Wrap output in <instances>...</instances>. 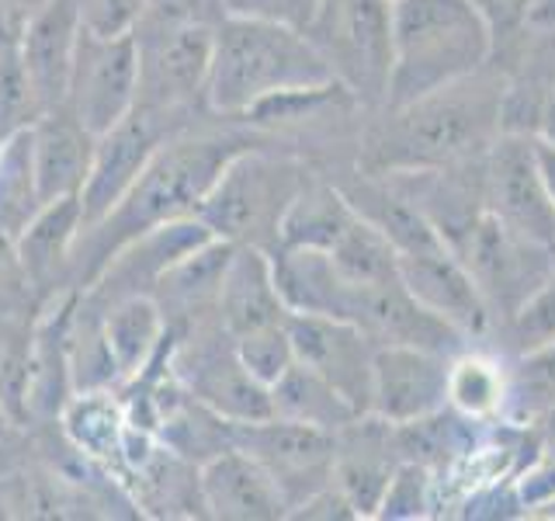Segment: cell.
I'll return each instance as SVG.
<instances>
[{"label": "cell", "mask_w": 555, "mask_h": 521, "mask_svg": "<svg viewBox=\"0 0 555 521\" xmlns=\"http://www.w3.org/2000/svg\"><path fill=\"white\" fill-rule=\"evenodd\" d=\"M254 143H264V136L250 122L222 118L216 112L164 139L118 205L101 219L83 223L74 251V289L91 285L98 271L108 265V257L139 233L173 219L198 216L222 167Z\"/></svg>", "instance_id": "obj_1"}, {"label": "cell", "mask_w": 555, "mask_h": 521, "mask_svg": "<svg viewBox=\"0 0 555 521\" xmlns=\"http://www.w3.org/2000/svg\"><path fill=\"white\" fill-rule=\"evenodd\" d=\"M503 91L490 66L396 109H375L358 136V170L410 174L482 161L503 132Z\"/></svg>", "instance_id": "obj_2"}, {"label": "cell", "mask_w": 555, "mask_h": 521, "mask_svg": "<svg viewBox=\"0 0 555 521\" xmlns=\"http://www.w3.org/2000/svg\"><path fill=\"white\" fill-rule=\"evenodd\" d=\"M334 84L309 35L295 25L225 14L212 35L208 109L222 118H247L264 101Z\"/></svg>", "instance_id": "obj_3"}, {"label": "cell", "mask_w": 555, "mask_h": 521, "mask_svg": "<svg viewBox=\"0 0 555 521\" xmlns=\"http://www.w3.org/2000/svg\"><path fill=\"white\" fill-rule=\"evenodd\" d=\"M493 52V31L473 0H396L392 77L382 109L410 104L479 74Z\"/></svg>", "instance_id": "obj_4"}, {"label": "cell", "mask_w": 555, "mask_h": 521, "mask_svg": "<svg viewBox=\"0 0 555 521\" xmlns=\"http://www.w3.org/2000/svg\"><path fill=\"white\" fill-rule=\"evenodd\" d=\"M312 174L317 167L299 153L264 139V143L240 150L222 167L198 208V219L225 243H250V247L274 254L288 205Z\"/></svg>", "instance_id": "obj_5"}, {"label": "cell", "mask_w": 555, "mask_h": 521, "mask_svg": "<svg viewBox=\"0 0 555 521\" xmlns=\"http://www.w3.org/2000/svg\"><path fill=\"white\" fill-rule=\"evenodd\" d=\"M302 31L334 84L369 112L386 104L392 77V0H317Z\"/></svg>", "instance_id": "obj_6"}, {"label": "cell", "mask_w": 555, "mask_h": 521, "mask_svg": "<svg viewBox=\"0 0 555 521\" xmlns=\"http://www.w3.org/2000/svg\"><path fill=\"white\" fill-rule=\"evenodd\" d=\"M212 25H167L139 22L132 28L139 56L135 109L188 129L212 115L205 101L208 63H212Z\"/></svg>", "instance_id": "obj_7"}, {"label": "cell", "mask_w": 555, "mask_h": 521, "mask_svg": "<svg viewBox=\"0 0 555 521\" xmlns=\"http://www.w3.org/2000/svg\"><path fill=\"white\" fill-rule=\"evenodd\" d=\"M170 372L181 386L202 399L205 407L222 414L225 421H260L271 414V393L260 382L247 361L240 358V347L219 317H208L184 334L170 338Z\"/></svg>", "instance_id": "obj_8"}, {"label": "cell", "mask_w": 555, "mask_h": 521, "mask_svg": "<svg viewBox=\"0 0 555 521\" xmlns=\"http://www.w3.org/2000/svg\"><path fill=\"white\" fill-rule=\"evenodd\" d=\"M486 213L511 233L555 254V199L548 191L538 143L528 132H500L482 161Z\"/></svg>", "instance_id": "obj_9"}, {"label": "cell", "mask_w": 555, "mask_h": 521, "mask_svg": "<svg viewBox=\"0 0 555 521\" xmlns=\"http://www.w3.org/2000/svg\"><path fill=\"white\" fill-rule=\"evenodd\" d=\"M451 251L462 257V265L473 275L486 306L493 309L496 327L555 271L552 251L511 233L490 213H482L468 226V233Z\"/></svg>", "instance_id": "obj_10"}, {"label": "cell", "mask_w": 555, "mask_h": 521, "mask_svg": "<svg viewBox=\"0 0 555 521\" xmlns=\"http://www.w3.org/2000/svg\"><path fill=\"white\" fill-rule=\"evenodd\" d=\"M139 94V56L132 31L104 35L83 28L74 69H69L63 109L80 118L94 136L112 129L135 109Z\"/></svg>", "instance_id": "obj_11"}, {"label": "cell", "mask_w": 555, "mask_h": 521, "mask_svg": "<svg viewBox=\"0 0 555 521\" xmlns=\"http://www.w3.org/2000/svg\"><path fill=\"white\" fill-rule=\"evenodd\" d=\"M233 445L268 469L288 500V514L334 480V431L260 417L233 424Z\"/></svg>", "instance_id": "obj_12"}, {"label": "cell", "mask_w": 555, "mask_h": 521, "mask_svg": "<svg viewBox=\"0 0 555 521\" xmlns=\"http://www.w3.org/2000/svg\"><path fill=\"white\" fill-rule=\"evenodd\" d=\"M288 338L295 361L309 365L330 386H337L358 414H369L378 344L361 327L334 317H317V313H292Z\"/></svg>", "instance_id": "obj_13"}, {"label": "cell", "mask_w": 555, "mask_h": 521, "mask_svg": "<svg viewBox=\"0 0 555 521\" xmlns=\"http://www.w3.org/2000/svg\"><path fill=\"white\" fill-rule=\"evenodd\" d=\"M208 240H212V230H208L198 216L153 226V230L129 240L126 247H118L83 292L98 303H115V300H126V295H153V289L160 285V278L178 265L181 257L198 251Z\"/></svg>", "instance_id": "obj_14"}, {"label": "cell", "mask_w": 555, "mask_h": 521, "mask_svg": "<svg viewBox=\"0 0 555 521\" xmlns=\"http://www.w3.org/2000/svg\"><path fill=\"white\" fill-rule=\"evenodd\" d=\"M455 355L416 344H378L372 365L369 414L406 424L448 407V365Z\"/></svg>", "instance_id": "obj_15"}, {"label": "cell", "mask_w": 555, "mask_h": 521, "mask_svg": "<svg viewBox=\"0 0 555 521\" xmlns=\"http://www.w3.org/2000/svg\"><path fill=\"white\" fill-rule=\"evenodd\" d=\"M173 129L170 122L156 118L143 109H132L112 129H104L94 143V161H91V178L83 185V216L87 223L101 219L108 208L118 205V199L132 188V181L143 174L156 147L170 139Z\"/></svg>", "instance_id": "obj_16"}, {"label": "cell", "mask_w": 555, "mask_h": 521, "mask_svg": "<svg viewBox=\"0 0 555 521\" xmlns=\"http://www.w3.org/2000/svg\"><path fill=\"white\" fill-rule=\"evenodd\" d=\"M399 278L427 309L438 313L468 341L496 334V317L486 306L479 285L462 265V257L444 243L434 251L399 254Z\"/></svg>", "instance_id": "obj_17"}, {"label": "cell", "mask_w": 555, "mask_h": 521, "mask_svg": "<svg viewBox=\"0 0 555 521\" xmlns=\"http://www.w3.org/2000/svg\"><path fill=\"white\" fill-rule=\"evenodd\" d=\"M403 462L396 424L378 414H358L334 431V483L361 518H375L392 473Z\"/></svg>", "instance_id": "obj_18"}, {"label": "cell", "mask_w": 555, "mask_h": 521, "mask_svg": "<svg viewBox=\"0 0 555 521\" xmlns=\"http://www.w3.org/2000/svg\"><path fill=\"white\" fill-rule=\"evenodd\" d=\"M83 28L80 0H46L42 8H35L25 17V28L17 35V52H22L46 112L60 109L66 98L69 69H74Z\"/></svg>", "instance_id": "obj_19"}, {"label": "cell", "mask_w": 555, "mask_h": 521, "mask_svg": "<svg viewBox=\"0 0 555 521\" xmlns=\"http://www.w3.org/2000/svg\"><path fill=\"white\" fill-rule=\"evenodd\" d=\"M202 504L212 521H285L288 500L271 473L243 448H225L202 466Z\"/></svg>", "instance_id": "obj_20"}, {"label": "cell", "mask_w": 555, "mask_h": 521, "mask_svg": "<svg viewBox=\"0 0 555 521\" xmlns=\"http://www.w3.org/2000/svg\"><path fill=\"white\" fill-rule=\"evenodd\" d=\"M292 309L282 300L274 282V260L268 251L250 247V243H233L230 265L222 275L219 289V320L230 334L250 338L260 330L288 323Z\"/></svg>", "instance_id": "obj_21"}, {"label": "cell", "mask_w": 555, "mask_h": 521, "mask_svg": "<svg viewBox=\"0 0 555 521\" xmlns=\"http://www.w3.org/2000/svg\"><path fill=\"white\" fill-rule=\"evenodd\" d=\"M83 202L80 199H60L46 202L35 219L14 237L22 265L31 278V285L39 289L42 303L56 300L63 292L74 289V251L83 230Z\"/></svg>", "instance_id": "obj_22"}, {"label": "cell", "mask_w": 555, "mask_h": 521, "mask_svg": "<svg viewBox=\"0 0 555 521\" xmlns=\"http://www.w3.org/2000/svg\"><path fill=\"white\" fill-rule=\"evenodd\" d=\"M28 136H31V164H35V178H39L42 202L80 199L87 178H91L98 136L80 118L69 115L63 104L35 118Z\"/></svg>", "instance_id": "obj_23"}, {"label": "cell", "mask_w": 555, "mask_h": 521, "mask_svg": "<svg viewBox=\"0 0 555 521\" xmlns=\"http://www.w3.org/2000/svg\"><path fill=\"white\" fill-rule=\"evenodd\" d=\"M230 254L233 243L212 237L198 251L181 257L160 278V285L153 289V303L160 306V317L170 338L184 334L188 327H195L208 317H219V289H222L225 265H230Z\"/></svg>", "instance_id": "obj_24"}, {"label": "cell", "mask_w": 555, "mask_h": 521, "mask_svg": "<svg viewBox=\"0 0 555 521\" xmlns=\"http://www.w3.org/2000/svg\"><path fill=\"white\" fill-rule=\"evenodd\" d=\"M98 306L104 313V338H108V352L115 358L118 386H121V382H129L150 369L153 358L164 352L170 334L153 295H126V300L98 303Z\"/></svg>", "instance_id": "obj_25"}, {"label": "cell", "mask_w": 555, "mask_h": 521, "mask_svg": "<svg viewBox=\"0 0 555 521\" xmlns=\"http://www.w3.org/2000/svg\"><path fill=\"white\" fill-rule=\"evenodd\" d=\"M354 208L344 199L337 181H330L326 174H312L302 185L299 195L292 199L288 213L278 230V247H312L330 251L340 240V233L354 223ZM274 247V251H278Z\"/></svg>", "instance_id": "obj_26"}, {"label": "cell", "mask_w": 555, "mask_h": 521, "mask_svg": "<svg viewBox=\"0 0 555 521\" xmlns=\"http://www.w3.org/2000/svg\"><path fill=\"white\" fill-rule=\"evenodd\" d=\"M60 428L66 434V442L74 445L83 459L104 466L115 476L121 442H126V431H129V414L121 407L118 390L77 393L66 404Z\"/></svg>", "instance_id": "obj_27"}, {"label": "cell", "mask_w": 555, "mask_h": 521, "mask_svg": "<svg viewBox=\"0 0 555 521\" xmlns=\"http://www.w3.org/2000/svg\"><path fill=\"white\" fill-rule=\"evenodd\" d=\"M268 393H271V414L282 417V421L309 424L320 431H337L358 417V410L347 404V396L302 361H292L288 369L271 382Z\"/></svg>", "instance_id": "obj_28"}, {"label": "cell", "mask_w": 555, "mask_h": 521, "mask_svg": "<svg viewBox=\"0 0 555 521\" xmlns=\"http://www.w3.org/2000/svg\"><path fill=\"white\" fill-rule=\"evenodd\" d=\"M511 399V365L490 355L465 347L448 365V407L459 410L468 421H496L507 414Z\"/></svg>", "instance_id": "obj_29"}, {"label": "cell", "mask_w": 555, "mask_h": 521, "mask_svg": "<svg viewBox=\"0 0 555 521\" xmlns=\"http://www.w3.org/2000/svg\"><path fill=\"white\" fill-rule=\"evenodd\" d=\"M479 428V421H468L459 410L441 407L427 417H416V421L396 424V445L403 462H416L438 476L476 442Z\"/></svg>", "instance_id": "obj_30"}, {"label": "cell", "mask_w": 555, "mask_h": 521, "mask_svg": "<svg viewBox=\"0 0 555 521\" xmlns=\"http://www.w3.org/2000/svg\"><path fill=\"white\" fill-rule=\"evenodd\" d=\"M46 202L31 164V136L22 132L0 143V230L17 237Z\"/></svg>", "instance_id": "obj_31"}, {"label": "cell", "mask_w": 555, "mask_h": 521, "mask_svg": "<svg viewBox=\"0 0 555 521\" xmlns=\"http://www.w3.org/2000/svg\"><path fill=\"white\" fill-rule=\"evenodd\" d=\"M520 424H555V344L511 361L507 414Z\"/></svg>", "instance_id": "obj_32"}, {"label": "cell", "mask_w": 555, "mask_h": 521, "mask_svg": "<svg viewBox=\"0 0 555 521\" xmlns=\"http://www.w3.org/2000/svg\"><path fill=\"white\" fill-rule=\"evenodd\" d=\"M42 317V313H39ZM39 317H11L0 313V404L17 424H25V390L35 347V323Z\"/></svg>", "instance_id": "obj_33"}, {"label": "cell", "mask_w": 555, "mask_h": 521, "mask_svg": "<svg viewBox=\"0 0 555 521\" xmlns=\"http://www.w3.org/2000/svg\"><path fill=\"white\" fill-rule=\"evenodd\" d=\"M500 341L507 344L514 358L542 352L555 344V271L520 303L507 320L496 327Z\"/></svg>", "instance_id": "obj_34"}, {"label": "cell", "mask_w": 555, "mask_h": 521, "mask_svg": "<svg viewBox=\"0 0 555 521\" xmlns=\"http://www.w3.org/2000/svg\"><path fill=\"white\" fill-rule=\"evenodd\" d=\"M42 112L46 109L25 69L22 52H17V42H4L0 46V143L28 132Z\"/></svg>", "instance_id": "obj_35"}, {"label": "cell", "mask_w": 555, "mask_h": 521, "mask_svg": "<svg viewBox=\"0 0 555 521\" xmlns=\"http://www.w3.org/2000/svg\"><path fill=\"white\" fill-rule=\"evenodd\" d=\"M375 518H389V521L438 518V483H434L430 469L416 462H399Z\"/></svg>", "instance_id": "obj_36"}, {"label": "cell", "mask_w": 555, "mask_h": 521, "mask_svg": "<svg viewBox=\"0 0 555 521\" xmlns=\"http://www.w3.org/2000/svg\"><path fill=\"white\" fill-rule=\"evenodd\" d=\"M46 309L39 289L31 285V278L22 265V254H17V243L11 233L0 230V313H11V317H39Z\"/></svg>", "instance_id": "obj_37"}, {"label": "cell", "mask_w": 555, "mask_h": 521, "mask_svg": "<svg viewBox=\"0 0 555 521\" xmlns=\"http://www.w3.org/2000/svg\"><path fill=\"white\" fill-rule=\"evenodd\" d=\"M236 347H240V358L247 361V369L260 382H264V386H271V382L295 361L292 338H288V323L271 327V330H260V334H250V338H240Z\"/></svg>", "instance_id": "obj_38"}, {"label": "cell", "mask_w": 555, "mask_h": 521, "mask_svg": "<svg viewBox=\"0 0 555 521\" xmlns=\"http://www.w3.org/2000/svg\"><path fill=\"white\" fill-rule=\"evenodd\" d=\"M545 4L548 0H473V8L482 14V22L493 31V46L517 39L534 17H542Z\"/></svg>", "instance_id": "obj_39"}, {"label": "cell", "mask_w": 555, "mask_h": 521, "mask_svg": "<svg viewBox=\"0 0 555 521\" xmlns=\"http://www.w3.org/2000/svg\"><path fill=\"white\" fill-rule=\"evenodd\" d=\"M225 17L222 0H146L139 22H167V25H219Z\"/></svg>", "instance_id": "obj_40"}, {"label": "cell", "mask_w": 555, "mask_h": 521, "mask_svg": "<svg viewBox=\"0 0 555 521\" xmlns=\"http://www.w3.org/2000/svg\"><path fill=\"white\" fill-rule=\"evenodd\" d=\"M83 25L104 31V35H121L139 25V17L146 11V0H80Z\"/></svg>", "instance_id": "obj_41"}, {"label": "cell", "mask_w": 555, "mask_h": 521, "mask_svg": "<svg viewBox=\"0 0 555 521\" xmlns=\"http://www.w3.org/2000/svg\"><path fill=\"white\" fill-rule=\"evenodd\" d=\"M225 14L236 17H260V22H282L306 28V22L317 11V0H222Z\"/></svg>", "instance_id": "obj_42"}, {"label": "cell", "mask_w": 555, "mask_h": 521, "mask_svg": "<svg viewBox=\"0 0 555 521\" xmlns=\"http://www.w3.org/2000/svg\"><path fill=\"white\" fill-rule=\"evenodd\" d=\"M288 518H295V521H351V518H361L358 514V508L351 500H347V494L340 491V486L330 480L323 491H317L309 500H302L299 508H295Z\"/></svg>", "instance_id": "obj_43"}, {"label": "cell", "mask_w": 555, "mask_h": 521, "mask_svg": "<svg viewBox=\"0 0 555 521\" xmlns=\"http://www.w3.org/2000/svg\"><path fill=\"white\" fill-rule=\"evenodd\" d=\"M538 143H545L555 150V84L548 87V94H542L534 109V132H531Z\"/></svg>", "instance_id": "obj_44"}, {"label": "cell", "mask_w": 555, "mask_h": 521, "mask_svg": "<svg viewBox=\"0 0 555 521\" xmlns=\"http://www.w3.org/2000/svg\"><path fill=\"white\" fill-rule=\"evenodd\" d=\"M25 28V11L17 0H0V46L17 42V35Z\"/></svg>", "instance_id": "obj_45"}, {"label": "cell", "mask_w": 555, "mask_h": 521, "mask_svg": "<svg viewBox=\"0 0 555 521\" xmlns=\"http://www.w3.org/2000/svg\"><path fill=\"white\" fill-rule=\"evenodd\" d=\"M538 143V139H534ZM538 161H542V170H545V181H548V191H552V199H555V150L545 147V143H538Z\"/></svg>", "instance_id": "obj_46"}, {"label": "cell", "mask_w": 555, "mask_h": 521, "mask_svg": "<svg viewBox=\"0 0 555 521\" xmlns=\"http://www.w3.org/2000/svg\"><path fill=\"white\" fill-rule=\"evenodd\" d=\"M14 424H17V421H14V417L8 414V407L0 404V439H4V434H8V431H11Z\"/></svg>", "instance_id": "obj_47"}, {"label": "cell", "mask_w": 555, "mask_h": 521, "mask_svg": "<svg viewBox=\"0 0 555 521\" xmlns=\"http://www.w3.org/2000/svg\"><path fill=\"white\" fill-rule=\"evenodd\" d=\"M17 4H22V11H25V17L35 11V8H42L46 4V0H17Z\"/></svg>", "instance_id": "obj_48"}, {"label": "cell", "mask_w": 555, "mask_h": 521, "mask_svg": "<svg viewBox=\"0 0 555 521\" xmlns=\"http://www.w3.org/2000/svg\"><path fill=\"white\" fill-rule=\"evenodd\" d=\"M534 518H548V521H555V500H552V504H545V508L538 511Z\"/></svg>", "instance_id": "obj_49"}, {"label": "cell", "mask_w": 555, "mask_h": 521, "mask_svg": "<svg viewBox=\"0 0 555 521\" xmlns=\"http://www.w3.org/2000/svg\"><path fill=\"white\" fill-rule=\"evenodd\" d=\"M392 4H396V0H392Z\"/></svg>", "instance_id": "obj_50"}]
</instances>
